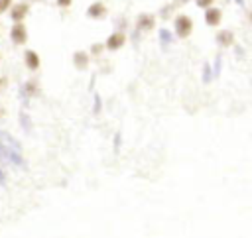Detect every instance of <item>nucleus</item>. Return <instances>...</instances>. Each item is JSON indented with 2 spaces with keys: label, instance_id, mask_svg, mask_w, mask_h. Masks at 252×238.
Wrapping results in <instances>:
<instances>
[{
  "label": "nucleus",
  "instance_id": "f257e3e1",
  "mask_svg": "<svg viewBox=\"0 0 252 238\" xmlns=\"http://www.w3.org/2000/svg\"><path fill=\"white\" fill-rule=\"evenodd\" d=\"M0 159L6 163L22 165V151L20 144L6 132H0Z\"/></svg>",
  "mask_w": 252,
  "mask_h": 238
},
{
  "label": "nucleus",
  "instance_id": "f03ea898",
  "mask_svg": "<svg viewBox=\"0 0 252 238\" xmlns=\"http://www.w3.org/2000/svg\"><path fill=\"white\" fill-rule=\"evenodd\" d=\"M30 8L32 4L30 2H12V6L8 8V14H10V20L12 22H26L28 14H30Z\"/></svg>",
  "mask_w": 252,
  "mask_h": 238
},
{
  "label": "nucleus",
  "instance_id": "7ed1b4c3",
  "mask_svg": "<svg viewBox=\"0 0 252 238\" xmlns=\"http://www.w3.org/2000/svg\"><path fill=\"white\" fill-rule=\"evenodd\" d=\"M10 39H12L14 45H26V41H28V28H26L24 22H12Z\"/></svg>",
  "mask_w": 252,
  "mask_h": 238
},
{
  "label": "nucleus",
  "instance_id": "20e7f679",
  "mask_svg": "<svg viewBox=\"0 0 252 238\" xmlns=\"http://www.w3.org/2000/svg\"><path fill=\"white\" fill-rule=\"evenodd\" d=\"M175 30H177V35H179V37H187V35L191 33V30H193V22H191V18H187V16H179V18L175 20Z\"/></svg>",
  "mask_w": 252,
  "mask_h": 238
},
{
  "label": "nucleus",
  "instance_id": "39448f33",
  "mask_svg": "<svg viewBox=\"0 0 252 238\" xmlns=\"http://www.w3.org/2000/svg\"><path fill=\"white\" fill-rule=\"evenodd\" d=\"M24 65H26L30 71H37L39 65H41V59H39V55H37L33 49H26V51H24Z\"/></svg>",
  "mask_w": 252,
  "mask_h": 238
},
{
  "label": "nucleus",
  "instance_id": "423d86ee",
  "mask_svg": "<svg viewBox=\"0 0 252 238\" xmlns=\"http://www.w3.org/2000/svg\"><path fill=\"white\" fill-rule=\"evenodd\" d=\"M87 16L93 18V20H100L106 16V6L102 2H93L89 8H87Z\"/></svg>",
  "mask_w": 252,
  "mask_h": 238
},
{
  "label": "nucleus",
  "instance_id": "0eeeda50",
  "mask_svg": "<svg viewBox=\"0 0 252 238\" xmlns=\"http://www.w3.org/2000/svg\"><path fill=\"white\" fill-rule=\"evenodd\" d=\"M124 41H126L124 33L116 31V33H112V35L106 39V47H108V49H118V47H122V45H124Z\"/></svg>",
  "mask_w": 252,
  "mask_h": 238
},
{
  "label": "nucleus",
  "instance_id": "6e6552de",
  "mask_svg": "<svg viewBox=\"0 0 252 238\" xmlns=\"http://www.w3.org/2000/svg\"><path fill=\"white\" fill-rule=\"evenodd\" d=\"M73 63H75L77 69H87V65H89V55H87L85 51H75V53H73Z\"/></svg>",
  "mask_w": 252,
  "mask_h": 238
},
{
  "label": "nucleus",
  "instance_id": "1a4fd4ad",
  "mask_svg": "<svg viewBox=\"0 0 252 238\" xmlns=\"http://www.w3.org/2000/svg\"><path fill=\"white\" fill-rule=\"evenodd\" d=\"M22 92H24L26 96H35V94L39 92V85H37V81H35V79L26 81V85L22 87Z\"/></svg>",
  "mask_w": 252,
  "mask_h": 238
},
{
  "label": "nucleus",
  "instance_id": "9d476101",
  "mask_svg": "<svg viewBox=\"0 0 252 238\" xmlns=\"http://www.w3.org/2000/svg\"><path fill=\"white\" fill-rule=\"evenodd\" d=\"M205 20L209 26H217L220 22V10L219 8H209L207 14H205Z\"/></svg>",
  "mask_w": 252,
  "mask_h": 238
},
{
  "label": "nucleus",
  "instance_id": "9b49d317",
  "mask_svg": "<svg viewBox=\"0 0 252 238\" xmlns=\"http://www.w3.org/2000/svg\"><path fill=\"white\" fill-rule=\"evenodd\" d=\"M154 26V18L152 16H140V20H138V30H150Z\"/></svg>",
  "mask_w": 252,
  "mask_h": 238
},
{
  "label": "nucleus",
  "instance_id": "f8f14e48",
  "mask_svg": "<svg viewBox=\"0 0 252 238\" xmlns=\"http://www.w3.org/2000/svg\"><path fill=\"white\" fill-rule=\"evenodd\" d=\"M217 39H219V43H222V45H230L232 33H230V31H220V33L217 35Z\"/></svg>",
  "mask_w": 252,
  "mask_h": 238
},
{
  "label": "nucleus",
  "instance_id": "ddd939ff",
  "mask_svg": "<svg viewBox=\"0 0 252 238\" xmlns=\"http://www.w3.org/2000/svg\"><path fill=\"white\" fill-rule=\"evenodd\" d=\"M12 2H14V0H0V14L8 12V8L12 6Z\"/></svg>",
  "mask_w": 252,
  "mask_h": 238
},
{
  "label": "nucleus",
  "instance_id": "4468645a",
  "mask_svg": "<svg viewBox=\"0 0 252 238\" xmlns=\"http://www.w3.org/2000/svg\"><path fill=\"white\" fill-rule=\"evenodd\" d=\"M6 89H8V77L0 75V92H4Z\"/></svg>",
  "mask_w": 252,
  "mask_h": 238
},
{
  "label": "nucleus",
  "instance_id": "2eb2a0df",
  "mask_svg": "<svg viewBox=\"0 0 252 238\" xmlns=\"http://www.w3.org/2000/svg\"><path fill=\"white\" fill-rule=\"evenodd\" d=\"M73 4V0H57V6L59 8H69Z\"/></svg>",
  "mask_w": 252,
  "mask_h": 238
},
{
  "label": "nucleus",
  "instance_id": "dca6fc26",
  "mask_svg": "<svg viewBox=\"0 0 252 238\" xmlns=\"http://www.w3.org/2000/svg\"><path fill=\"white\" fill-rule=\"evenodd\" d=\"M197 2V6H201V8H205V6H209L213 0H195Z\"/></svg>",
  "mask_w": 252,
  "mask_h": 238
},
{
  "label": "nucleus",
  "instance_id": "f3484780",
  "mask_svg": "<svg viewBox=\"0 0 252 238\" xmlns=\"http://www.w3.org/2000/svg\"><path fill=\"white\" fill-rule=\"evenodd\" d=\"M100 49H102V45H100V43L93 45V53H94V55H98V53H100Z\"/></svg>",
  "mask_w": 252,
  "mask_h": 238
},
{
  "label": "nucleus",
  "instance_id": "a211bd4d",
  "mask_svg": "<svg viewBox=\"0 0 252 238\" xmlns=\"http://www.w3.org/2000/svg\"><path fill=\"white\" fill-rule=\"evenodd\" d=\"M234 2H236L238 6H244V0H234Z\"/></svg>",
  "mask_w": 252,
  "mask_h": 238
},
{
  "label": "nucleus",
  "instance_id": "6ab92c4d",
  "mask_svg": "<svg viewBox=\"0 0 252 238\" xmlns=\"http://www.w3.org/2000/svg\"><path fill=\"white\" fill-rule=\"evenodd\" d=\"M177 2H179V4H183V2H189V0H177Z\"/></svg>",
  "mask_w": 252,
  "mask_h": 238
},
{
  "label": "nucleus",
  "instance_id": "aec40b11",
  "mask_svg": "<svg viewBox=\"0 0 252 238\" xmlns=\"http://www.w3.org/2000/svg\"><path fill=\"white\" fill-rule=\"evenodd\" d=\"M30 2H41V0H30Z\"/></svg>",
  "mask_w": 252,
  "mask_h": 238
},
{
  "label": "nucleus",
  "instance_id": "412c9836",
  "mask_svg": "<svg viewBox=\"0 0 252 238\" xmlns=\"http://www.w3.org/2000/svg\"><path fill=\"white\" fill-rule=\"evenodd\" d=\"M0 59H2V55H0Z\"/></svg>",
  "mask_w": 252,
  "mask_h": 238
}]
</instances>
